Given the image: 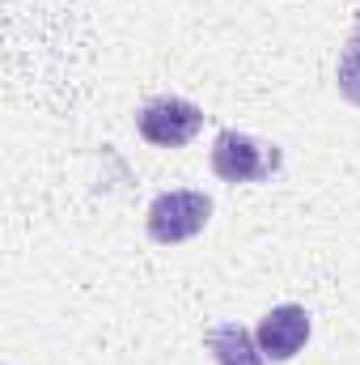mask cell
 Returning a JSON list of instances; mask_svg holds the SVG:
<instances>
[{"mask_svg":"<svg viewBox=\"0 0 360 365\" xmlns=\"http://www.w3.org/2000/svg\"><path fill=\"white\" fill-rule=\"evenodd\" d=\"M255 340H259V349H263L268 361H292L305 349V340H309V310L305 306H292V302L288 306H275V310H268L259 319Z\"/></svg>","mask_w":360,"mask_h":365,"instance_id":"cell-4","label":"cell"},{"mask_svg":"<svg viewBox=\"0 0 360 365\" xmlns=\"http://www.w3.org/2000/svg\"><path fill=\"white\" fill-rule=\"evenodd\" d=\"M136 128H140V136H144L149 145H157V149H182V145L195 140V132L203 128V110H199L195 102H186V98L166 93V98H153V102H144V106L136 110Z\"/></svg>","mask_w":360,"mask_h":365,"instance_id":"cell-3","label":"cell"},{"mask_svg":"<svg viewBox=\"0 0 360 365\" xmlns=\"http://www.w3.org/2000/svg\"><path fill=\"white\" fill-rule=\"evenodd\" d=\"M212 221V200L203 191H162L149 204V238L162 247H179L186 238L203 234V225Z\"/></svg>","mask_w":360,"mask_h":365,"instance_id":"cell-1","label":"cell"},{"mask_svg":"<svg viewBox=\"0 0 360 365\" xmlns=\"http://www.w3.org/2000/svg\"><path fill=\"white\" fill-rule=\"evenodd\" d=\"M280 170V149L246 132H221L212 145V175L225 182H263Z\"/></svg>","mask_w":360,"mask_h":365,"instance_id":"cell-2","label":"cell"},{"mask_svg":"<svg viewBox=\"0 0 360 365\" xmlns=\"http://www.w3.org/2000/svg\"><path fill=\"white\" fill-rule=\"evenodd\" d=\"M335 86H339V93H344L352 106H360V26L348 34V47H344V56H339Z\"/></svg>","mask_w":360,"mask_h":365,"instance_id":"cell-6","label":"cell"},{"mask_svg":"<svg viewBox=\"0 0 360 365\" xmlns=\"http://www.w3.org/2000/svg\"><path fill=\"white\" fill-rule=\"evenodd\" d=\"M208 349H212L216 365H268L259 340H255L242 323H221V327H212V331H208Z\"/></svg>","mask_w":360,"mask_h":365,"instance_id":"cell-5","label":"cell"}]
</instances>
